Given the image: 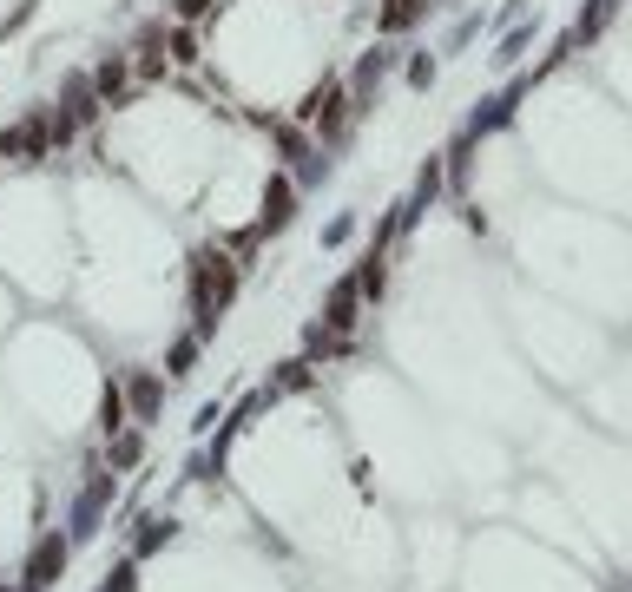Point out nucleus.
Segmentation results:
<instances>
[{
    "mask_svg": "<svg viewBox=\"0 0 632 592\" xmlns=\"http://www.w3.org/2000/svg\"><path fill=\"white\" fill-rule=\"evenodd\" d=\"M415 14H422V0H389V7H382V27H409Z\"/></svg>",
    "mask_w": 632,
    "mask_h": 592,
    "instance_id": "obj_1",
    "label": "nucleus"
}]
</instances>
